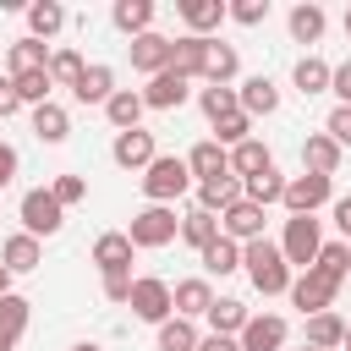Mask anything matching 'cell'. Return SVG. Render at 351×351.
<instances>
[{"instance_id": "obj_1", "label": "cell", "mask_w": 351, "mask_h": 351, "mask_svg": "<svg viewBox=\"0 0 351 351\" xmlns=\"http://www.w3.org/2000/svg\"><path fill=\"white\" fill-rule=\"evenodd\" d=\"M241 274L252 280L258 296H285L291 291V263H285L280 241H269V236H258V241L241 247Z\"/></svg>"}, {"instance_id": "obj_2", "label": "cell", "mask_w": 351, "mask_h": 351, "mask_svg": "<svg viewBox=\"0 0 351 351\" xmlns=\"http://www.w3.org/2000/svg\"><path fill=\"white\" fill-rule=\"evenodd\" d=\"M137 181H143V197H148V203H165V208H176V197L192 192V170H186V159H176V154H159Z\"/></svg>"}, {"instance_id": "obj_3", "label": "cell", "mask_w": 351, "mask_h": 351, "mask_svg": "<svg viewBox=\"0 0 351 351\" xmlns=\"http://www.w3.org/2000/svg\"><path fill=\"white\" fill-rule=\"evenodd\" d=\"M176 230H181V214L165 208V203H143V208L132 214V225H126L132 247H148V252H154V247H170Z\"/></svg>"}, {"instance_id": "obj_4", "label": "cell", "mask_w": 351, "mask_h": 351, "mask_svg": "<svg viewBox=\"0 0 351 351\" xmlns=\"http://www.w3.org/2000/svg\"><path fill=\"white\" fill-rule=\"evenodd\" d=\"M318 247H324V230H318V219H313V214H291V219H285V236H280V252H285L291 274L313 269Z\"/></svg>"}, {"instance_id": "obj_5", "label": "cell", "mask_w": 351, "mask_h": 351, "mask_svg": "<svg viewBox=\"0 0 351 351\" xmlns=\"http://www.w3.org/2000/svg\"><path fill=\"white\" fill-rule=\"evenodd\" d=\"M280 203L291 208V214H318V208H329L335 203V176H285V192H280Z\"/></svg>"}, {"instance_id": "obj_6", "label": "cell", "mask_w": 351, "mask_h": 351, "mask_svg": "<svg viewBox=\"0 0 351 351\" xmlns=\"http://www.w3.org/2000/svg\"><path fill=\"white\" fill-rule=\"evenodd\" d=\"M291 307H302V318H313V313H329L335 307V296H340V280H329V274H318V269H302V274H291Z\"/></svg>"}, {"instance_id": "obj_7", "label": "cell", "mask_w": 351, "mask_h": 351, "mask_svg": "<svg viewBox=\"0 0 351 351\" xmlns=\"http://www.w3.org/2000/svg\"><path fill=\"white\" fill-rule=\"evenodd\" d=\"M132 318H143V324H165V318H176V307H170V280H159V274H137L132 280Z\"/></svg>"}, {"instance_id": "obj_8", "label": "cell", "mask_w": 351, "mask_h": 351, "mask_svg": "<svg viewBox=\"0 0 351 351\" xmlns=\"http://www.w3.org/2000/svg\"><path fill=\"white\" fill-rule=\"evenodd\" d=\"M16 214H22V230H27V236H55V230L66 225V208L49 197V186H33V192H22Z\"/></svg>"}, {"instance_id": "obj_9", "label": "cell", "mask_w": 351, "mask_h": 351, "mask_svg": "<svg viewBox=\"0 0 351 351\" xmlns=\"http://www.w3.org/2000/svg\"><path fill=\"white\" fill-rule=\"evenodd\" d=\"M110 159H115L121 170H148V165L159 159V143H154V132L132 126V132H115V143H110Z\"/></svg>"}, {"instance_id": "obj_10", "label": "cell", "mask_w": 351, "mask_h": 351, "mask_svg": "<svg viewBox=\"0 0 351 351\" xmlns=\"http://www.w3.org/2000/svg\"><path fill=\"white\" fill-rule=\"evenodd\" d=\"M137 93H143V110H181V104L192 99V82L176 77V71L165 66V71L148 77V88H137Z\"/></svg>"}, {"instance_id": "obj_11", "label": "cell", "mask_w": 351, "mask_h": 351, "mask_svg": "<svg viewBox=\"0 0 351 351\" xmlns=\"http://www.w3.org/2000/svg\"><path fill=\"white\" fill-rule=\"evenodd\" d=\"M219 236H225V241H236V247L258 241V236H263V208H258V203H247V197H241V203H230V208L219 214Z\"/></svg>"}, {"instance_id": "obj_12", "label": "cell", "mask_w": 351, "mask_h": 351, "mask_svg": "<svg viewBox=\"0 0 351 351\" xmlns=\"http://www.w3.org/2000/svg\"><path fill=\"white\" fill-rule=\"evenodd\" d=\"M170 307H176V318L197 324V318L214 307V285H208L203 274H192V280H176V285H170Z\"/></svg>"}, {"instance_id": "obj_13", "label": "cell", "mask_w": 351, "mask_h": 351, "mask_svg": "<svg viewBox=\"0 0 351 351\" xmlns=\"http://www.w3.org/2000/svg\"><path fill=\"white\" fill-rule=\"evenodd\" d=\"M285 335H291V329H285V318H280V313H252V318H247V329L236 335V346H241V351H280V346H285Z\"/></svg>"}, {"instance_id": "obj_14", "label": "cell", "mask_w": 351, "mask_h": 351, "mask_svg": "<svg viewBox=\"0 0 351 351\" xmlns=\"http://www.w3.org/2000/svg\"><path fill=\"white\" fill-rule=\"evenodd\" d=\"M132 252H137V247H132L126 230H104V236L93 241V269H99V274H126V269H132Z\"/></svg>"}, {"instance_id": "obj_15", "label": "cell", "mask_w": 351, "mask_h": 351, "mask_svg": "<svg viewBox=\"0 0 351 351\" xmlns=\"http://www.w3.org/2000/svg\"><path fill=\"white\" fill-rule=\"evenodd\" d=\"M126 55H132V71L159 77V71L170 66V38H165V33H143V38H132V44H126Z\"/></svg>"}, {"instance_id": "obj_16", "label": "cell", "mask_w": 351, "mask_h": 351, "mask_svg": "<svg viewBox=\"0 0 351 351\" xmlns=\"http://www.w3.org/2000/svg\"><path fill=\"white\" fill-rule=\"evenodd\" d=\"M203 55H208V38H192V33L170 38V71H176V77L203 82Z\"/></svg>"}, {"instance_id": "obj_17", "label": "cell", "mask_w": 351, "mask_h": 351, "mask_svg": "<svg viewBox=\"0 0 351 351\" xmlns=\"http://www.w3.org/2000/svg\"><path fill=\"white\" fill-rule=\"evenodd\" d=\"M236 71H241V55H236V44H219V38H208V55H203V82H208V88H230V82H236Z\"/></svg>"}, {"instance_id": "obj_18", "label": "cell", "mask_w": 351, "mask_h": 351, "mask_svg": "<svg viewBox=\"0 0 351 351\" xmlns=\"http://www.w3.org/2000/svg\"><path fill=\"white\" fill-rule=\"evenodd\" d=\"M236 104H241V115H247V121L274 115V110H280V88H274L269 77H247V82L236 88Z\"/></svg>"}, {"instance_id": "obj_19", "label": "cell", "mask_w": 351, "mask_h": 351, "mask_svg": "<svg viewBox=\"0 0 351 351\" xmlns=\"http://www.w3.org/2000/svg\"><path fill=\"white\" fill-rule=\"evenodd\" d=\"M110 22H115V33L143 38V33H154V0H115L110 5Z\"/></svg>"}, {"instance_id": "obj_20", "label": "cell", "mask_w": 351, "mask_h": 351, "mask_svg": "<svg viewBox=\"0 0 351 351\" xmlns=\"http://www.w3.org/2000/svg\"><path fill=\"white\" fill-rule=\"evenodd\" d=\"M0 263H5L11 274H33V269L44 263V247H38V236H27V230L5 236V247H0Z\"/></svg>"}, {"instance_id": "obj_21", "label": "cell", "mask_w": 351, "mask_h": 351, "mask_svg": "<svg viewBox=\"0 0 351 351\" xmlns=\"http://www.w3.org/2000/svg\"><path fill=\"white\" fill-rule=\"evenodd\" d=\"M176 11H181L192 38H208V27L225 22V0H176Z\"/></svg>"}, {"instance_id": "obj_22", "label": "cell", "mask_w": 351, "mask_h": 351, "mask_svg": "<svg viewBox=\"0 0 351 351\" xmlns=\"http://www.w3.org/2000/svg\"><path fill=\"white\" fill-rule=\"evenodd\" d=\"M27 71H49V44L16 38V44L5 49V77H27Z\"/></svg>"}, {"instance_id": "obj_23", "label": "cell", "mask_w": 351, "mask_h": 351, "mask_svg": "<svg viewBox=\"0 0 351 351\" xmlns=\"http://www.w3.org/2000/svg\"><path fill=\"white\" fill-rule=\"evenodd\" d=\"M110 93H115V71H110L104 60H93V66L77 77V88H71L77 104H110Z\"/></svg>"}, {"instance_id": "obj_24", "label": "cell", "mask_w": 351, "mask_h": 351, "mask_svg": "<svg viewBox=\"0 0 351 351\" xmlns=\"http://www.w3.org/2000/svg\"><path fill=\"white\" fill-rule=\"evenodd\" d=\"M143 115H148V110H143V93H137V88H115V93H110V104H104V121H110L115 132L143 126Z\"/></svg>"}, {"instance_id": "obj_25", "label": "cell", "mask_w": 351, "mask_h": 351, "mask_svg": "<svg viewBox=\"0 0 351 351\" xmlns=\"http://www.w3.org/2000/svg\"><path fill=\"white\" fill-rule=\"evenodd\" d=\"M302 170H307V176H335V170H340V148H335L324 132H307V137H302Z\"/></svg>"}, {"instance_id": "obj_26", "label": "cell", "mask_w": 351, "mask_h": 351, "mask_svg": "<svg viewBox=\"0 0 351 351\" xmlns=\"http://www.w3.org/2000/svg\"><path fill=\"white\" fill-rule=\"evenodd\" d=\"M186 170H192V181H214V176H230V154H225L214 137H203V143L186 154Z\"/></svg>"}, {"instance_id": "obj_27", "label": "cell", "mask_w": 351, "mask_h": 351, "mask_svg": "<svg viewBox=\"0 0 351 351\" xmlns=\"http://www.w3.org/2000/svg\"><path fill=\"white\" fill-rule=\"evenodd\" d=\"M230 154V176L236 181H252V176H263L269 165H274V154L258 143V137H247V143H236V148H225Z\"/></svg>"}, {"instance_id": "obj_28", "label": "cell", "mask_w": 351, "mask_h": 351, "mask_svg": "<svg viewBox=\"0 0 351 351\" xmlns=\"http://www.w3.org/2000/svg\"><path fill=\"white\" fill-rule=\"evenodd\" d=\"M203 318H208V335H230V340H236L252 313H247V302H236V296H214V307H208Z\"/></svg>"}, {"instance_id": "obj_29", "label": "cell", "mask_w": 351, "mask_h": 351, "mask_svg": "<svg viewBox=\"0 0 351 351\" xmlns=\"http://www.w3.org/2000/svg\"><path fill=\"white\" fill-rule=\"evenodd\" d=\"M176 236H181L192 252H203V247L219 236V214H208V208H197V203H192V208L181 214V230H176Z\"/></svg>"}, {"instance_id": "obj_30", "label": "cell", "mask_w": 351, "mask_h": 351, "mask_svg": "<svg viewBox=\"0 0 351 351\" xmlns=\"http://www.w3.org/2000/svg\"><path fill=\"white\" fill-rule=\"evenodd\" d=\"M60 27H66V5H60V0H33V5H27V38L44 44V38H55Z\"/></svg>"}, {"instance_id": "obj_31", "label": "cell", "mask_w": 351, "mask_h": 351, "mask_svg": "<svg viewBox=\"0 0 351 351\" xmlns=\"http://www.w3.org/2000/svg\"><path fill=\"white\" fill-rule=\"evenodd\" d=\"M329 71H335V66H329L324 55H302L296 71H291V82H296L302 99H313V93H329Z\"/></svg>"}, {"instance_id": "obj_32", "label": "cell", "mask_w": 351, "mask_h": 351, "mask_svg": "<svg viewBox=\"0 0 351 351\" xmlns=\"http://www.w3.org/2000/svg\"><path fill=\"white\" fill-rule=\"evenodd\" d=\"M230 203H241V181H236V176L197 181V208H208V214H225Z\"/></svg>"}, {"instance_id": "obj_33", "label": "cell", "mask_w": 351, "mask_h": 351, "mask_svg": "<svg viewBox=\"0 0 351 351\" xmlns=\"http://www.w3.org/2000/svg\"><path fill=\"white\" fill-rule=\"evenodd\" d=\"M340 340H346V318H340L335 307L307 318V346H313V351H340Z\"/></svg>"}, {"instance_id": "obj_34", "label": "cell", "mask_w": 351, "mask_h": 351, "mask_svg": "<svg viewBox=\"0 0 351 351\" xmlns=\"http://www.w3.org/2000/svg\"><path fill=\"white\" fill-rule=\"evenodd\" d=\"M280 192H285V176H280L274 165H269L263 176H252V181H241V197H247V203H258L263 214H269V208L280 203Z\"/></svg>"}, {"instance_id": "obj_35", "label": "cell", "mask_w": 351, "mask_h": 351, "mask_svg": "<svg viewBox=\"0 0 351 351\" xmlns=\"http://www.w3.org/2000/svg\"><path fill=\"white\" fill-rule=\"evenodd\" d=\"M197 258H203V280H208V274H236V269H241V247L225 241V236H214Z\"/></svg>"}, {"instance_id": "obj_36", "label": "cell", "mask_w": 351, "mask_h": 351, "mask_svg": "<svg viewBox=\"0 0 351 351\" xmlns=\"http://www.w3.org/2000/svg\"><path fill=\"white\" fill-rule=\"evenodd\" d=\"M285 22H291V38H296V44H318V38H324V27H329L324 5H296Z\"/></svg>"}, {"instance_id": "obj_37", "label": "cell", "mask_w": 351, "mask_h": 351, "mask_svg": "<svg viewBox=\"0 0 351 351\" xmlns=\"http://www.w3.org/2000/svg\"><path fill=\"white\" fill-rule=\"evenodd\" d=\"M88 71V60L71 49V44H60V49H49V82L55 88H77V77Z\"/></svg>"}, {"instance_id": "obj_38", "label": "cell", "mask_w": 351, "mask_h": 351, "mask_svg": "<svg viewBox=\"0 0 351 351\" xmlns=\"http://www.w3.org/2000/svg\"><path fill=\"white\" fill-rule=\"evenodd\" d=\"M33 132H38V143H49V148H55V143H66L71 121H66V110L49 99V104H38V110H33Z\"/></svg>"}, {"instance_id": "obj_39", "label": "cell", "mask_w": 351, "mask_h": 351, "mask_svg": "<svg viewBox=\"0 0 351 351\" xmlns=\"http://www.w3.org/2000/svg\"><path fill=\"white\" fill-rule=\"evenodd\" d=\"M197 110L208 115V126H219L225 115H236V88H197Z\"/></svg>"}, {"instance_id": "obj_40", "label": "cell", "mask_w": 351, "mask_h": 351, "mask_svg": "<svg viewBox=\"0 0 351 351\" xmlns=\"http://www.w3.org/2000/svg\"><path fill=\"white\" fill-rule=\"evenodd\" d=\"M197 324H186V318H165L159 324V351H197Z\"/></svg>"}, {"instance_id": "obj_41", "label": "cell", "mask_w": 351, "mask_h": 351, "mask_svg": "<svg viewBox=\"0 0 351 351\" xmlns=\"http://www.w3.org/2000/svg\"><path fill=\"white\" fill-rule=\"evenodd\" d=\"M27 313H33V307H27V296H16V291H11V296H0V335H5V340H22Z\"/></svg>"}, {"instance_id": "obj_42", "label": "cell", "mask_w": 351, "mask_h": 351, "mask_svg": "<svg viewBox=\"0 0 351 351\" xmlns=\"http://www.w3.org/2000/svg\"><path fill=\"white\" fill-rule=\"evenodd\" d=\"M11 82H16V99H22V104H33V110L49 104V88H55L49 71H27V77H11Z\"/></svg>"}, {"instance_id": "obj_43", "label": "cell", "mask_w": 351, "mask_h": 351, "mask_svg": "<svg viewBox=\"0 0 351 351\" xmlns=\"http://www.w3.org/2000/svg\"><path fill=\"white\" fill-rule=\"evenodd\" d=\"M247 137H252V121H247L241 110H236V115H225V121L214 126V143H219V148H236V143H247Z\"/></svg>"}, {"instance_id": "obj_44", "label": "cell", "mask_w": 351, "mask_h": 351, "mask_svg": "<svg viewBox=\"0 0 351 351\" xmlns=\"http://www.w3.org/2000/svg\"><path fill=\"white\" fill-rule=\"evenodd\" d=\"M49 197H55L60 208H71V203H82V197H88V181L66 170V176H55V181H49Z\"/></svg>"}, {"instance_id": "obj_45", "label": "cell", "mask_w": 351, "mask_h": 351, "mask_svg": "<svg viewBox=\"0 0 351 351\" xmlns=\"http://www.w3.org/2000/svg\"><path fill=\"white\" fill-rule=\"evenodd\" d=\"M313 269L329 274V280H346V241H324L318 258H313Z\"/></svg>"}, {"instance_id": "obj_46", "label": "cell", "mask_w": 351, "mask_h": 351, "mask_svg": "<svg viewBox=\"0 0 351 351\" xmlns=\"http://www.w3.org/2000/svg\"><path fill=\"white\" fill-rule=\"evenodd\" d=\"M324 137H329V143H335L340 154L351 148V110H346V104H335V110L324 115Z\"/></svg>"}, {"instance_id": "obj_47", "label": "cell", "mask_w": 351, "mask_h": 351, "mask_svg": "<svg viewBox=\"0 0 351 351\" xmlns=\"http://www.w3.org/2000/svg\"><path fill=\"white\" fill-rule=\"evenodd\" d=\"M225 16L241 27H258V22H269V0H236V5H225Z\"/></svg>"}, {"instance_id": "obj_48", "label": "cell", "mask_w": 351, "mask_h": 351, "mask_svg": "<svg viewBox=\"0 0 351 351\" xmlns=\"http://www.w3.org/2000/svg\"><path fill=\"white\" fill-rule=\"evenodd\" d=\"M132 280H137L132 269H126V274H104V302H110V307H126V302H132Z\"/></svg>"}, {"instance_id": "obj_49", "label": "cell", "mask_w": 351, "mask_h": 351, "mask_svg": "<svg viewBox=\"0 0 351 351\" xmlns=\"http://www.w3.org/2000/svg\"><path fill=\"white\" fill-rule=\"evenodd\" d=\"M329 93H335V99H340V104H346V110H351V60H346V66H335V71H329Z\"/></svg>"}, {"instance_id": "obj_50", "label": "cell", "mask_w": 351, "mask_h": 351, "mask_svg": "<svg viewBox=\"0 0 351 351\" xmlns=\"http://www.w3.org/2000/svg\"><path fill=\"white\" fill-rule=\"evenodd\" d=\"M329 219H335L340 241H351V197H335V203H329Z\"/></svg>"}, {"instance_id": "obj_51", "label": "cell", "mask_w": 351, "mask_h": 351, "mask_svg": "<svg viewBox=\"0 0 351 351\" xmlns=\"http://www.w3.org/2000/svg\"><path fill=\"white\" fill-rule=\"evenodd\" d=\"M16 165H22V159H16V148H11V143H0V192L16 181Z\"/></svg>"}, {"instance_id": "obj_52", "label": "cell", "mask_w": 351, "mask_h": 351, "mask_svg": "<svg viewBox=\"0 0 351 351\" xmlns=\"http://www.w3.org/2000/svg\"><path fill=\"white\" fill-rule=\"evenodd\" d=\"M16 110H22V99H16V82H11V77H0V121H5V115H16Z\"/></svg>"}, {"instance_id": "obj_53", "label": "cell", "mask_w": 351, "mask_h": 351, "mask_svg": "<svg viewBox=\"0 0 351 351\" xmlns=\"http://www.w3.org/2000/svg\"><path fill=\"white\" fill-rule=\"evenodd\" d=\"M197 351H241V346H236L230 335H203V340H197Z\"/></svg>"}, {"instance_id": "obj_54", "label": "cell", "mask_w": 351, "mask_h": 351, "mask_svg": "<svg viewBox=\"0 0 351 351\" xmlns=\"http://www.w3.org/2000/svg\"><path fill=\"white\" fill-rule=\"evenodd\" d=\"M0 296H11V269L0 263Z\"/></svg>"}, {"instance_id": "obj_55", "label": "cell", "mask_w": 351, "mask_h": 351, "mask_svg": "<svg viewBox=\"0 0 351 351\" xmlns=\"http://www.w3.org/2000/svg\"><path fill=\"white\" fill-rule=\"evenodd\" d=\"M71 351H104V346H93V340H82V346H71Z\"/></svg>"}, {"instance_id": "obj_56", "label": "cell", "mask_w": 351, "mask_h": 351, "mask_svg": "<svg viewBox=\"0 0 351 351\" xmlns=\"http://www.w3.org/2000/svg\"><path fill=\"white\" fill-rule=\"evenodd\" d=\"M0 351H16V340H5V335H0Z\"/></svg>"}, {"instance_id": "obj_57", "label": "cell", "mask_w": 351, "mask_h": 351, "mask_svg": "<svg viewBox=\"0 0 351 351\" xmlns=\"http://www.w3.org/2000/svg\"><path fill=\"white\" fill-rule=\"evenodd\" d=\"M340 351H351V324H346V340H340Z\"/></svg>"}, {"instance_id": "obj_58", "label": "cell", "mask_w": 351, "mask_h": 351, "mask_svg": "<svg viewBox=\"0 0 351 351\" xmlns=\"http://www.w3.org/2000/svg\"><path fill=\"white\" fill-rule=\"evenodd\" d=\"M346 38H351V5H346Z\"/></svg>"}, {"instance_id": "obj_59", "label": "cell", "mask_w": 351, "mask_h": 351, "mask_svg": "<svg viewBox=\"0 0 351 351\" xmlns=\"http://www.w3.org/2000/svg\"><path fill=\"white\" fill-rule=\"evenodd\" d=\"M346 274H351V241H346Z\"/></svg>"}, {"instance_id": "obj_60", "label": "cell", "mask_w": 351, "mask_h": 351, "mask_svg": "<svg viewBox=\"0 0 351 351\" xmlns=\"http://www.w3.org/2000/svg\"><path fill=\"white\" fill-rule=\"evenodd\" d=\"M302 351H313V346H302Z\"/></svg>"}]
</instances>
